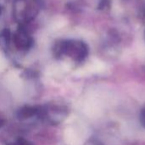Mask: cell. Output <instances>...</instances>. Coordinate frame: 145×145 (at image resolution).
Returning <instances> with one entry per match:
<instances>
[{"instance_id":"1","label":"cell","mask_w":145,"mask_h":145,"mask_svg":"<svg viewBox=\"0 0 145 145\" xmlns=\"http://www.w3.org/2000/svg\"><path fill=\"white\" fill-rule=\"evenodd\" d=\"M37 109L34 107H30V106H25L21 108L18 113H17V116L19 119H27V118H31L34 115H36L37 114Z\"/></svg>"},{"instance_id":"2","label":"cell","mask_w":145,"mask_h":145,"mask_svg":"<svg viewBox=\"0 0 145 145\" xmlns=\"http://www.w3.org/2000/svg\"><path fill=\"white\" fill-rule=\"evenodd\" d=\"M15 145H31L30 143H28L27 141H25V140H23V139H20V140H19L17 143H16V144Z\"/></svg>"},{"instance_id":"3","label":"cell","mask_w":145,"mask_h":145,"mask_svg":"<svg viewBox=\"0 0 145 145\" xmlns=\"http://www.w3.org/2000/svg\"><path fill=\"white\" fill-rule=\"evenodd\" d=\"M140 120H141V122H142L143 126H145V109H144L142 111V113H141V118H140Z\"/></svg>"},{"instance_id":"4","label":"cell","mask_w":145,"mask_h":145,"mask_svg":"<svg viewBox=\"0 0 145 145\" xmlns=\"http://www.w3.org/2000/svg\"><path fill=\"white\" fill-rule=\"evenodd\" d=\"M3 124H4V121H3V120H2V119L0 118V127H2V126H3Z\"/></svg>"}]
</instances>
